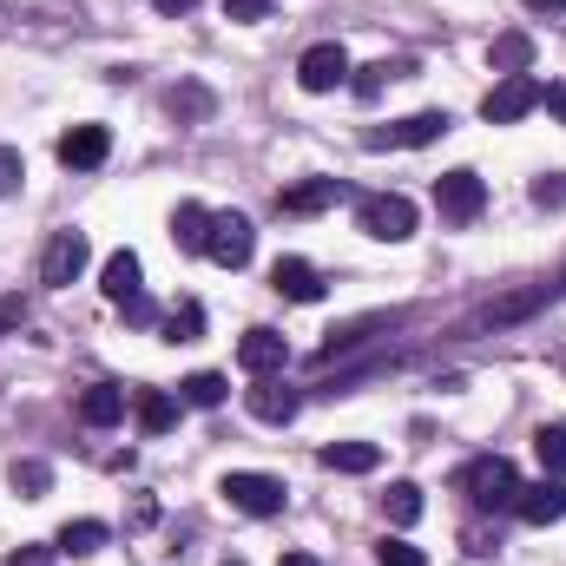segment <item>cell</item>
<instances>
[{"label": "cell", "mask_w": 566, "mask_h": 566, "mask_svg": "<svg viewBox=\"0 0 566 566\" xmlns=\"http://www.w3.org/2000/svg\"><path fill=\"white\" fill-rule=\"evenodd\" d=\"M356 231L376 238V244H409V238H416V205H409L402 191L356 198Z\"/></svg>", "instance_id": "1"}, {"label": "cell", "mask_w": 566, "mask_h": 566, "mask_svg": "<svg viewBox=\"0 0 566 566\" xmlns=\"http://www.w3.org/2000/svg\"><path fill=\"white\" fill-rule=\"evenodd\" d=\"M461 494H468L474 507H514L521 474H514V461H507V454H481V461H468V468H461Z\"/></svg>", "instance_id": "2"}, {"label": "cell", "mask_w": 566, "mask_h": 566, "mask_svg": "<svg viewBox=\"0 0 566 566\" xmlns=\"http://www.w3.org/2000/svg\"><path fill=\"white\" fill-rule=\"evenodd\" d=\"M534 106H547V86H541L534 73H507V80L481 99V119H488V126H514V119H527Z\"/></svg>", "instance_id": "3"}, {"label": "cell", "mask_w": 566, "mask_h": 566, "mask_svg": "<svg viewBox=\"0 0 566 566\" xmlns=\"http://www.w3.org/2000/svg\"><path fill=\"white\" fill-rule=\"evenodd\" d=\"M251 251H258V231H251V218H244V211H211L205 258H211V264H224V271H244V264H251Z\"/></svg>", "instance_id": "4"}, {"label": "cell", "mask_w": 566, "mask_h": 566, "mask_svg": "<svg viewBox=\"0 0 566 566\" xmlns=\"http://www.w3.org/2000/svg\"><path fill=\"white\" fill-rule=\"evenodd\" d=\"M434 211H441L448 224H474V218L488 211L481 171H441V178H434Z\"/></svg>", "instance_id": "5"}, {"label": "cell", "mask_w": 566, "mask_h": 566, "mask_svg": "<svg viewBox=\"0 0 566 566\" xmlns=\"http://www.w3.org/2000/svg\"><path fill=\"white\" fill-rule=\"evenodd\" d=\"M547 303V290L541 283H527V290H507V296H488L468 323H461V336H488V329H507V323H527L534 310Z\"/></svg>", "instance_id": "6"}, {"label": "cell", "mask_w": 566, "mask_h": 566, "mask_svg": "<svg viewBox=\"0 0 566 566\" xmlns=\"http://www.w3.org/2000/svg\"><path fill=\"white\" fill-rule=\"evenodd\" d=\"M86 264H93L86 231H53V238H46V251H40V283H46V290H66V283H80Z\"/></svg>", "instance_id": "7"}, {"label": "cell", "mask_w": 566, "mask_h": 566, "mask_svg": "<svg viewBox=\"0 0 566 566\" xmlns=\"http://www.w3.org/2000/svg\"><path fill=\"white\" fill-rule=\"evenodd\" d=\"M218 494H224L238 514H251V521L283 514V481H277V474H224V481H218Z\"/></svg>", "instance_id": "8"}, {"label": "cell", "mask_w": 566, "mask_h": 566, "mask_svg": "<svg viewBox=\"0 0 566 566\" xmlns=\"http://www.w3.org/2000/svg\"><path fill=\"white\" fill-rule=\"evenodd\" d=\"M382 329H402V310H376V316H356V323H343V329H329V343L316 349V369H329L336 356H349V349H363V343H376Z\"/></svg>", "instance_id": "9"}, {"label": "cell", "mask_w": 566, "mask_h": 566, "mask_svg": "<svg viewBox=\"0 0 566 566\" xmlns=\"http://www.w3.org/2000/svg\"><path fill=\"white\" fill-rule=\"evenodd\" d=\"M349 80V53L336 46V40H323V46H310L303 60H296V86L303 93H336Z\"/></svg>", "instance_id": "10"}, {"label": "cell", "mask_w": 566, "mask_h": 566, "mask_svg": "<svg viewBox=\"0 0 566 566\" xmlns=\"http://www.w3.org/2000/svg\"><path fill=\"white\" fill-rule=\"evenodd\" d=\"M448 126H454L448 113H409V119H396L389 133H369V145H376V151H389V145H396V151H416V145L448 139Z\"/></svg>", "instance_id": "11"}, {"label": "cell", "mask_w": 566, "mask_h": 566, "mask_svg": "<svg viewBox=\"0 0 566 566\" xmlns=\"http://www.w3.org/2000/svg\"><path fill=\"white\" fill-rule=\"evenodd\" d=\"M336 198H349L343 178H303V185H283L277 191V211L283 218H316V211H329Z\"/></svg>", "instance_id": "12"}, {"label": "cell", "mask_w": 566, "mask_h": 566, "mask_svg": "<svg viewBox=\"0 0 566 566\" xmlns=\"http://www.w3.org/2000/svg\"><path fill=\"white\" fill-rule=\"evenodd\" d=\"M283 363H290V343H283L277 329L258 323V329L238 336V369H244V376H277Z\"/></svg>", "instance_id": "13"}, {"label": "cell", "mask_w": 566, "mask_h": 566, "mask_svg": "<svg viewBox=\"0 0 566 566\" xmlns=\"http://www.w3.org/2000/svg\"><path fill=\"white\" fill-rule=\"evenodd\" d=\"M514 514H521L527 527H554V521H566V481L541 474L534 488H521V494H514Z\"/></svg>", "instance_id": "14"}, {"label": "cell", "mask_w": 566, "mask_h": 566, "mask_svg": "<svg viewBox=\"0 0 566 566\" xmlns=\"http://www.w3.org/2000/svg\"><path fill=\"white\" fill-rule=\"evenodd\" d=\"M60 165L66 171H93V165H106V151H113V133L106 126H73V133H60Z\"/></svg>", "instance_id": "15"}, {"label": "cell", "mask_w": 566, "mask_h": 566, "mask_svg": "<svg viewBox=\"0 0 566 566\" xmlns=\"http://www.w3.org/2000/svg\"><path fill=\"white\" fill-rule=\"evenodd\" d=\"M271 290L290 296V303H323V271L303 264V258H277L271 264Z\"/></svg>", "instance_id": "16"}, {"label": "cell", "mask_w": 566, "mask_h": 566, "mask_svg": "<svg viewBox=\"0 0 566 566\" xmlns=\"http://www.w3.org/2000/svg\"><path fill=\"white\" fill-rule=\"evenodd\" d=\"M244 409H251L258 422L283 428V422H296V409H303V396H296V389H283V382H271V376H264V382H258V389L244 396Z\"/></svg>", "instance_id": "17"}, {"label": "cell", "mask_w": 566, "mask_h": 566, "mask_svg": "<svg viewBox=\"0 0 566 566\" xmlns=\"http://www.w3.org/2000/svg\"><path fill=\"white\" fill-rule=\"evenodd\" d=\"M323 468L329 474H376L382 468V448L376 441H329L323 448Z\"/></svg>", "instance_id": "18"}, {"label": "cell", "mask_w": 566, "mask_h": 566, "mask_svg": "<svg viewBox=\"0 0 566 566\" xmlns=\"http://www.w3.org/2000/svg\"><path fill=\"white\" fill-rule=\"evenodd\" d=\"M126 416V389H113V382H93L86 396H80V422L86 428H113Z\"/></svg>", "instance_id": "19"}, {"label": "cell", "mask_w": 566, "mask_h": 566, "mask_svg": "<svg viewBox=\"0 0 566 566\" xmlns=\"http://www.w3.org/2000/svg\"><path fill=\"white\" fill-rule=\"evenodd\" d=\"M205 238H211V211H205L198 198H185V205L171 211V244H178V251H205Z\"/></svg>", "instance_id": "20"}, {"label": "cell", "mask_w": 566, "mask_h": 566, "mask_svg": "<svg viewBox=\"0 0 566 566\" xmlns=\"http://www.w3.org/2000/svg\"><path fill=\"white\" fill-rule=\"evenodd\" d=\"M139 277H145L139 258H133V251H113V258H106V271H99V290H106L113 303H126V296H139V290H145Z\"/></svg>", "instance_id": "21"}, {"label": "cell", "mask_w": 566, "mask_h": 566, "mask_svg": "<svg viewBox=\"0 0 566 566\" xmlns=\"http://www.w3.org/2000/svg\"><path fill=\"white\" fill-rule=\"evenodd\" d=\"M488 66H494L501 80H507V73H527V66H534V40H527V33H501V40L488 46Z\"/></svg>", "instance_id": "22"}, {"label": "cell", "mask_w": 566, "mask_h": 566, "mask_svg": "<svg viewBox=\"0 0 566 566\" xmlns=\"http://www.w3.org/2000/svg\"><path fill=\"white\" fill-rule=\"evenodd\" d=\"M106 541H113V527H106V521H66V527H60V541H53V547H60V554H73V560H80V554H99V547H106Z\"/></svg>", "instance_id": "23"}, {"label": "cell", "mask_w": 566, "mask_h": 566, "mask_svg": "<svg viewBox=\"0 0 566 566\" xmlns=\"http://www.w3.org/2000/svg\"><path fill=\"white\" fill-rule=\"evenodd\" d=\"M133 416H139L145 434H165V428L178 422V402H171L165 389H139V396H133Z\"/></svg>", "instance_id": "24"}, {"label": "cell", "mask_w": 566, "mask_h": 566, "mask_svg": "<svg viewBox=\"0 0 566 566\" xmlns=\"http://www.w3.org/2000/svg\"><path fill=\"white\" fill-rule=\"evenodd\" d=\"M402 73H416V66H409V60H402V66H389V60H376V66H363V73L349 80V93H356L363 106H376V99H382V86H389V80H402Z\"/></svg>", "instance_id": "25"}, {"label": "cell", "mask_w": 566, "mask_h": 566, "mask_svg": "<svg viewBox=\"0 0 566 566\" xmlns=\"http://www.w3.org/2000/svg\"><path fill=\"white\" fill-rule=\"evenodd\" d=\"M7 488H13L20 501H40V494L53 488V468H46V461H13V468H7Z\"/></svg>", "instance_id": "26"}, {"label": "cell", "mask_w": 566, "mask_h": 566, "mask_svg": "<svg viewBox=\"0 0 566 566\" xmlns=\"http://www.w3.org/2000/svg\"><path fill=\"white\" fill-rule=\"evenodd\" d=\"M224 396H231V382H224L218 369H198V376H185V402H191V409H218Z\"/></svg>", "instance_id": "27"}, {"label": "cell", "mask_w": 566, "mask_h": 566, "mask_svg": "<svg viewBox=\"0 0 566 566\" xmlns=\"http://www.w3.org/2000/svg\"><path fill=\"white\" fill-rule=\"evenodd\" d=\"M382 507H389L396 527H416V521H422V488H416V481H396V488L382 494Z\"/></svg>", "instance_id": "28"}, {"label": "cell", "mask_w": 566, "mask_h": 566, "mask_svg": "<svg viewBox=\"0 0 566 566\" xmlns=\"http://www.w3.org/2000/svg\"><path fill=\"white\" fill-rule=\"evenodd\" d=\"M165 106H171V119H178V126L211 119V93H205V86H171V99H165Z\"/></svg>", "instance_id": "29"}, {"label": "cell", "mask_w": 566, "mask_h": 566, "mask_svg": "<svg viewBox=\"0 0 566 566\" xmlns=\"http://www.w3.org/2000/svg\"><path fill=\"white\" fill-rule=\"evenodd\" d=\"M205 336V303H178L165 316V343H198Z\"/></svg>", "instance_id": "30"}, {"label": "cell", "mask_w": 566, "mask_h": 566, "mask_svg": "<svg viewBox=\"0 0 566 566\" xmlns=\"http://www.w3.org/2000/svg\"><path fill=\"white\" fill-rule=\"evenodd\" d=\"M534 454H541V474L566 481V428H541L534 434Z\"/></svg>", "instance_id": "31"}, {"label": "cell", "mask_w": 566, "mask_h": 566, "mask_svg": "<svg viewBox=\"0 0 566 566\" xmlns=\"http://www.w3.org/2000/svg\"><path fill=\"white\" fill-rule=\"evenodd\" d=\"M534 205H541V211H560V205H566V171L534 178Z\"/></svg>", "instance_id": "32"}, {"label": "cell", "mask_w": 566, "mask_h": 566, "mask_svg": "<svg viewBox=\"0 0 566 566\" xmlns=\"http://www.w3.org/2000/svg\"><path fill=\"white\" fill-rule=\"evenodd\" d=\"M376 560H382V566H428V554H422V547H409V541H382V547H376Z\"/></svg>", "instance_id": "33"}, {"label": "cell", "mask_w": 566, "mask_h": 566, "mask_svg": "<svg viewBox=\"0 0 566 566\" xmlns=\"http://www.w3.org/2000/svg\"><path fill=\"white\" fill-rule=\"evenodd\" d=\"M271 7H277V0H224V20L251 27V20H271Z\"/></svg>", "instance_id": "34"}, {"label": "cell", "mask_w": 566, "mask_h": 566, "mask_svg": "<svg viewBox=\"0 0 566 566\" xmlns=\"http://www.w3.org/2000/svg\"><path fill=\"white\" fill-rule=\"evenodd\" d=\"M53 560H60V547H13L0 566H53Z\"/></svg>", "instance_id": "35"}, {"label": "cell", "mask_w": 566, "mask_h": 566, "mask_svg": "<svg viewBox=\"0 0 566 566\" xmlns=\"http://www.w3.org/2000/svg\"><path fill=\"white\" fill-rule=\"evenodd\" d=\"M20 178H27V165H20V151H7V145H0V198H7V191H13Z\"/></svg>", "instance_id": "36"}, {"label": "cell", "mask_w": 566, "mask_h": 566, "mask_svg": "<svg viewBox=\"0 0 566 566\" xmlns=\"http://www.w3.org/2000/svg\"><path fill=\"white\" fill-rule=\"evenodd\" d=\"M119 310H126V323H139V329H145V323H158V310H151V296H145V290H139V296H126Z\"/></svg>", "instance_id": "37"}, {"label": "cell", "mask_w": 566, "mask_h": 566, "mask_svg": "<svg viewBox=\"0 0 566 566\" xmlns=\"http://www.w3.org/2000/svg\"><path fill=\"white\" fill-rule=\"evenodd\" d=\"M20 323H27V303L20 296H0V336H13Z\"/></svg>", "instance_id": "38"}, {"label": "cell", "mask_w": 566, "mask_h": 566, "mask_svg": "<svg viewBox=\"0 0 566 566\" xmlns=\"http://www.w3.org/2000/svg\"><path fill=\"white\" fill-rule=\"evenodd\" d=\"M547 113L566 126V80H560V86H547Z\"/></svg>", "instance_id": "39"}, {"label": "cell", "mask_w": 566, "mask_h": 566, "mask_svg": "<svg viewBox=\"0 0 566 566\" xmlns=\"http://www.w3.org/2000/svg\"><path fill=\"white\" fill-rule=\"evenodd\" d=\"M521 7H527V13H547V20H560L566 13V0H521Z\"/></svg>", "instance_id": "40"}, {"label": "cell", "mask_w": 566, "mask_h": 566, "mask_svg": "<svg viewBox=\"0 0 566 566\" xmlns=\"http://www.w3.org/2000/svg\"><path fill=\"white\" fill-rule=\"evenodd\" d=\"M151 7H158V13H171V20H178V13H191V7H198V0H151Z\"/></svg>", "instance_id": "41"}, {"label": "cell", "mask_w": 566, "mask_h": 566, "mask_svg": "<svg viewBox=\"0 0 566 566\" xmlns=\"http://www.w3.org/2000/svg\"><path fill=\"white\" fill-rule=\"evenodd\" d=\"M277 566H323V560H316V554H283Z\"/></svg>", "instance_id": "42"}, {"label": "cell", "mask_w": 566, "mask_h": 566, "mask_svg": "<svg viewBox=\"0 0 566 566\" xmlns=\"http://www.w3.org/2000/svg\"><path fill=\"white\" fill-rule=\"evenodd\" d=\"M560 283H566V277H560Z\"/></svg>", "instance_id": "43"}]
</instances>
